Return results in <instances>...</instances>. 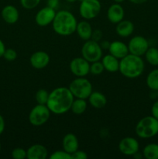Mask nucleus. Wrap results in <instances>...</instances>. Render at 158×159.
Listing matches in <instances>:
<instances>
[{
    "mask_svg": "<svg viewBox=\"0 0 158 159\" xmlns=\"http://www.w3.org/2000/svg\"><path fill=\"white\" fill-rule=\"evenodd\" d=\"M74 97L66 87H58L49 93L46 107L51 113L60 115L71 110Z\"/></svg>",
    "mask_w": 158,
    "mask_h": 159,
    "instance_id": "nucleus-1",
    "label": "nucleus"
},
{
    "mask_svg": "<svg viewBox=\"0 0 158 159\" xmlns=\"http://www.w3.org/2000/svg\"><path fill=\"white\" fill-rule=\"evenodd\" d=\"M77 22L75 16L68 10H60L56 12L52 23L53 29L60 36H70L76 31Z\"/></svg>",
    "mask_w": 158,
    "mask_h": 159,
    "instance_id": "nucleus-2",
    "label": "nucleus"
},
{
    "mask_svg": "<svg viewBox=\"0 0 158 159\" xmlns=\"http://www.w3.org/2000/svg\"><path fill=\"white\" fill-rule=\"evenodd\" d=\"M145 65L142 57L129 53L119 61V71L125 78L136 79L143 74Z\"/></svg>",
    "mask_w": 158,
    "mask_h": 159,
    "instance_id": "nucleus-3",
    "label": "nucleus"
},
{
    "mask_svg": "<svg viewBox=\"0 0 158 159\" xmlns=\"http://www.w3.org/2000/svg\"><path fill=\"white\" fill-rule=\"evenodd\" d=\"M135 132L139 138L143 139L156 136L158 134V120L152 115L142 118L136 124Z\"/></svg>",
    "mask_w": 158,
    "mask_h": 159,
    "instance_id": "nucleus-4",
    "label": "nucleus"
},
{
    "mask_svg": "<svg viewBox=\"0 0 158 159\" xmlns=\"http://www.w3.org/2000/svg\"><path fill=\"white\" fill-rule=\"evenodd\" d=\"M68 89L74 98L87 99L92 93V85L85 77H77L70 83Z\"/></svg>",
    "mask_w": 158,
    "mask_h": 159,
    "instance_id": "nucleus-5",
    "label": "nucleus"
},
{
    "mask_svg": "<svg viewBox=\"0 0 158 159\" xmlns=\"http://www.w3.org/2000/svg\"><path fill=\"white\" fill-rule=\"evenodd\" d=\"M81 55L89 63L100 61L102 57V48L99 42L90 39L82 46Z\"/></svg>",
    "mask_w": 158,
    "mask_h": 159,
    "instance_id": "nucleus-6",
    "label": "nucleus"
},
{
    "mask_svg": "<svg viewBox=\"0 0 158 159\" xmlns=\"http://www.w3.org/2000/svg\"><path fill=\"white\" fill-rule=\"evenodd\" d=\"M50 110L48 109L46 105L37 104L29 112V123L35 127L43 125L50 119Z\"/></svg>",
    "mask_w": 158,
    "mask_h": 159,
    "instance_id": "nucleus-7",
    "label": "nucleus"
},
{
    "mask_svg": "<svg viewBox=\"0 0 158 159\" xmlns=\"http://www.w3.org/2000/svg\"><path fill=\"white\" fill-rule=\"evenodd\" d=\"M101 9L99 0H83L79 6V13L85 20H92L99 16Z\"/></svg>",
    "mask_w": 158,
    "mask_h": 159,
    "instance_id": "nucleus-8",
    "label": "nucleus"
},
{
    "mask_svg": "<svg viewBox=\"0 0 158 159\" xmlns=\"http://www.w3.org/2000/svg\"><path fill=\"white\" fill-rule=\"evenodd\" d=\"M127 46H128L129 54L139 56V57L144 55L148 48H150L148 40L144 37L139 35L132 37Z\"/></svg>",
    "mask_w": 158,
    "mask_h": 159,
    "instance_id": "nucleus-9",
    "label": "nucleus"
},
{
    "mask_svg": "<svg viewBox=\"0 0 158 159\" xmlns=\"http://www.w3.org/2000/svg\"><path fill=\"white\" fill-rule=\"evenodd\" d=\"M70 71L76 77H85L90 73V63L83 57H74L70 62Z\"/></svg>",
    "mask_w": 158,
    "mask_h": 159,
    "instance_id": "nucleus-10",
    "label": "nucleus"
},
{
    "mask_svg": "<svg viewBox=\"0 0 158 159\" xmlns=\"http://www.w3.org/2000/svg\"><path fill=\"white\" fill-rule=\"evenodd\" d=\"M119 150L122 155L126 156H133L139 152V144L136 138L133 137H126L119 141Z\"/></svg>",
    "mask_w": 158,
    "mask_h": 159,
    "instance_id": "nucleus-11",
    "label": "nucleus"
},
{
    "mask_svg": "<svg viewBox=\"0 0 158 159\" xmlns=\"http://www.w3.org/2000/svg\"><path fill=\"white\" fill-rule=\"evenodd\" d=\"M55 16V9H52L49 6L43 7L40 9L36 14V23L40 26H46L50 24H52Z\"/></svg>",
    "mask_w": 158,
    "mask_h": 159,
    "instance_id": "nucleus-12",
    "label": "nucleus"
},
{
    "mask_svg": "<svg viewBox=\"0 0 158 159\" xmlns=\"http://www.w3.org/2000/svg\"><path fill=\"white\" fill-rule=\"evenodd\" d=\"M50 56L46 52L38 51L33 53L29 58V62L33 68L36 69H43L46 68L50 63Z\"/></svg>",
    "mask_w": 158,
    "mask_h": 159,
    "instance_id": "nucleus-13",
    "label": "nucleus"
},
{
    "mask_svg": "<svg viewBox=\"0 0 158 159\" xmlns=\"http://www.w3.org/2000/svg\"><path fill=\"white\" fill-rule=\"evenodd\" d=\"M125 12L120 3H116L111 5L107 10V18L112 23L117 24L122 21L124 18Z\"/></svg>",
    "mask_w": 158,
    "mask_h": 159,
    "instance_id": "nucleus-14",
    "label": "nucleus"
},
{
    "mask_svg": "<svg viewBox=\"0 0 158 159\" xmlns=\"http://www.w3.org/2000/svg\"><path fill=\"white\" fill-rule=\"evenodd\" d=\"M108 50L110 54L116 57L119 60L123 58L129 54L128 46L125 43L119 40H114L111 42Z\"/></svg>",
    "mask_w": 158,
    "mask_h": 159,
    "instance_id": "nucleus-15",
    "label": "nucleus"
},
{
    "mask_svg": "<svg viewBox=\"0 0 158 159\" xmlns=\"http://www.w3.org/2000/svg\"><path fill=\"white\" fill-rule=\"evenodd\" d=\"M47 155V149L40 144H33L26 150V158L28 159H46Z\"/></svg>",
    "mask_w": 158,
    "mask_h": 159,
    "instance_id": "nucleus-16",
    "label": "nucleus"
},
{
    "mask_svg": "<svg viewBox=\"0 0 158 159\" xmlns=\"http://www.w3.org/2000/svg\"><path fill=\"white\" fill-rule=\"evenodd\" d=\"M63 149L69 154L74 153L78 149L79 143L77 138L75 134L72 133H68L64 135L62 141Z\"/></svg>",
    "mask_w": 158,
    "mask_h": 159,
    "instance_id": "nucleus-17",
    "label": "nucleus"
},
{
    "mask_svg": "<svg viewBox=\"0 0 158 159\" xmlns=\"http://www.w3.org/2000/svg\"><path fill=\"white\" fill-rule=\"evenodd\" d=\"M2 17L8 24H14L19 20L20 13L16 8L12 5L6 6L2 10Z\"/></svg>",
    "mask_w": 158,
    "mask_h": 159,
    "instance_id": "nucleus-18",
    "label": "nucleus"
},
{
    "mask_svg": "<svg viewBox=\"0 0 158 159\" xmlns=\"http://www.w3.org/2000/svg\"><path fill=\"white\" fill-rule=\"evenodd\" d=\"M135 26L133 22L130 20H123L116 24V32L119 37H128L133 34Z\"/></svg>",
    "mask_w": 158,
    "mask_h": 159,
    "instance_id": "nucleus-19",
    "label": "nucleus"
},
{
    "mask_svg": "<svg viewBox=\"0 0 158 159\" xmlns=\"http://www.w3.org/2000/svg\"><path fill=\"white\" fill-rule=\"evenodd\" d=\"M75 32H77V35L81 40L86 41L91 38L93 30L91 25L85 20L77 23Z\"/></svg>",
    "mask_w": 158,
    "mask_h": 159,
    "instance_id": "nucleus-20",
    "label": "nucleus"
},
{
    "mask_svg": "<svg viewBox=\"0 0 158 159\" xmlns=\"http://www.w3.org/2000/svg\"><path fill=\"white\" fill-rule=\"evenodd\" d=\"M102 65L105 71L108 72L114 73L119 71V61L112 54H108L105 55L101 59Z\"/></svg>",
    "mask_w": 158,
    "mask_h": 159,
    "instance_id": "nucleus-21",
    "label": "nucleus"
},
{
    "mask_svg": "<svg viewBox=\"0 0 158 159\" xmlns=\"http://www.w3.org/2000/svg\"><path fill=\"white\" fill-rule=\"evenodd\" d=\"M88 99L90 105L95 109L104 108L107 104L106 97L100 92H92Z\"/></svg>",
    "mask_w": 158,
    "mask_h": 159,
    "instance_id": "nucleus-22",
    "label": "nucleus"
},
{
    "mask_svg": "<svg viewBox=\"0 0 158 159\" xmlns=\"http://www.w3.org/2000/svg\"><path fill=\"white\" fill-rule=\"evenodd\" d=\"M87 107H88V103L86 102V99L76 98L73 101L72 105H71V110L74 114L80 115L85 113L87 109Z\"/></svg>",
    "mask_w": 158,
    "mask_h": 159,
    "instance_id": "nucleus-23",
    "label": "nucleus"
},
{
    "mask_svg": "<svg viewBox=\"0 0 158 159\" xmlns=\"http://www.w3.org/2000/svg\"><path fill=\"white\" fill-rule=\"evenodd\" d=\"M143 156L147 159H158V144H148L143 149Z\"/></svg>",
    "mask_w": 158,
    "mask_h": 159,
    "instance_id": "nucleus-24",
    "label": "nucleus"
},
{
    "mask_svg": "<svg viewBox=\"0 0 158 159\" xmlns=\"http://www.w3.org/2000/svg\"><path fill=\"white\" fill-rule=\"evenodd\" d=\"M146 82L150 89L153 90V91L158 90V68L152 70L147 75Z\"/></svg>",
    "mask_w": 158,
    "mask_h": 159,
    "instance_id": "nucleus-25",
    "label": "nucleus"
},
{
    "mask_svg": "<svg viewBox=\"0 0 158 159\" xmlns=\"http://www.w3.org/2000/svg\"><path fill=\"white\" fill-rule=\"evenodd\" d=\"M145 58L150 65L158 66V49L153 47H150L145 53Z\"/></svg>",
    "mask_w": 158,
    "mask_h": 159,
    "instance_id": "nucleus-26",
    "label": "nucleus"
},
{
    "mask_svg": "<svg viewBox=\"0 0 158 159\" xmlns=\"http://www.w3.org/2000/svg\"><path fill=\"white\" fill-rule=\"evenodd\" d=\"M48 97H49V93L43 89H39L35 95V99L37 104H41V105H46Z\"/></svg>",
    "mask_w": 158,
    "mask_h": 159,
    "instance_id": "nucleus-27",
    "label": "nucleus"
},
{
    "mask_svg": "<svg viewBox=\"0 0 158 159\" xmlns=\"http://www.w3.org/2000/svg\"><path fill=\"white\" fill-rule=\"evenodd\" d=\"M104 71H105V68L100 61H97L90 64V73L92 75H99L102 74Z\"/></svg>",
    "mask_w": 158,
    "mask_h": 159,
    "instance_id": "nucleus-28",
    "label": "nucleus"
},
{
    "mask_svg": "<svg viewBox=\"0 0 158 159\" xmlns=\"http://www.w3.org/2000/svg\"><path fill=\"white\" fill-rule=\"evenodd\" d=\"M50 159H71V155L63 151H56L50 155Z\"/></svg>",
    "mask_w": 158,
    "mask_h": 159,
    "instance_id": "nucleus-29",
    "label": "nucleus"
},
{
    "mask_svg": "<svg viewBox=\"0 0 158 159\" xmlns=\"http://www.w3.org/2000/svg\"><path fill=\"white\" fill-rule=\"evenodd\" d=\"M22 7L26 9H33L37 7L40 2V0H20Z\"/></svg>",
    "mask_w": 158,
    "mask_h": 159,
    "instance_id": "nucleus-30",
    "label": "nucleus"
},
{
    "mask_svg": "<svg viewBox=\"0 0 158 159\" xmlns=\"http://www.w3.org/2000/svg\"><path fill=\"white\" fill-rule=\"evenodd\" d=\"M12 157L14 159L26 158V151L22 148H16L12 150Z\"/></svg>",
    "mask_w": 158,
    "mask_h": 159,
    "instance_id": "nucleus-31",
    "label": "nucleus"
},
{
    "mask_svg": "<svg viewBox=\"0 0 158 159\" xmlns=\"http://www.w3.org/2000/svg\"><path fill=\"white\" fill-rule=\"evenodd\" d=\"M3 57L8 61H13L17 58V52L12 48L6 49L3 54Z\"/></svg>",
    "mask_w": 158,
    "mask_h": 159,
    "instance_id": "nucleus-32",
    "label": "nucleus"
},
{
    "mask_svg": "<svg viewBox=\"0 0 158 159\" xmlns=\"http://www.w3.org/2000/svg\"><path fill=\"white\" fill-rule=\"evenodd\" d=\"M88 157L86 152L81 150H78V149L74 153L71 154V159H87Z\"/></svg>",
    "mask_w": 158,
    "mask_h": 159,
    "instance_id": "nucleus-33",
    "label": "nucleus"
},
{
    "mask_svg": "<svg viewBox=\"0 0 158 159\" xmlns=\"http://www.w3.org/2000/svg\"><path fill=\"white\" fill-rule=\"evenodd\" d=\"M102 37V31L99 30H96L93 31L92 35H91V40H95V41L99 42L101 40Z\"/></svg>",
    "mask_w": 158,
    "mask_h": 159,
    "instance_id": "nucleus-34",
    "label": "nucleus"
},
{
    "mask_svg": "<svg viewBox=\"0 0 158 159\" xmlns=\"http://www.w3.org/2000/svg\"><path fill=\"white\" fill-rule=\"evenodd\" d=\"M151 114L153 117L156 118V120H158V101L155 102L153 104L151 108Z\"/></svg>",
    "mask_w": 158,
    "mask_h": 159,
    "instance_id": "nucleus-35",
    "label": "nucleus"
},
{
    "mask_svg": "<svg viewBox=\"0 0 158 159\" xmlns=\"http://www.w3.org/2000/svg\"><path fill=\"white\" fill-rule=\"evenodd\" d=\"M60 0H47V6L56 9L59 6Z\"/></svg>",
    "mask_w": 158,
    "mask_h": 159,
    "instance_id": "nucleus-36",
    "label": "nucleus"
},
{
    "mask_svg": "<svg viewBox=\"0 0 158 159\" xmlns=\"http://www.w3.org/2000/svg\"><path fill=\"white\" fill-rule=\"evenodd\" d=\"M5 130V120L2 115H0V135L3 133Z\"/></svg>",
    "mask_w": 158,
    "mask_h": 159,
    "instance_id": "nucleus-37",
    "label": "nucleus"
},
{
    "mask_svg": "<svg viewBox=\"0 0 158 159\" xmlns=\"http://www.w3.org/2000/svg\"><path fill=\"white\" fill-rule=\"evenodd\" d=\"M5 51H6V47H5L4 43L2 40H0V57H3Z\"/></svg>",
    "mask_w": 158,
    "mask_h": 159,
    "instance_id": "nucleus-38",
    "label": "nucleus"
},
{
    "mask_svg": "<svg viewBox=\"0 0 158 159\" xmlns=\"http://www.w3.org/2000/svg\"><path fill=\"white\" fill-rule=\"evenodd\" d=\"M99 44H100L101 48H102V49H108L110 43L108 41H107V40H105V41L102 42V43H99Z\"/></svg>",
    "mask_w": 158,
    "mask_h": 159,
    "instance_id": "nucleus-39",
    "label": "nucleus"
},
{
    "mask_svg": "<svg viewBox=\"0 0 158 159\" xmlns=\"http://www.w3.org/2000/svg\"><path fill=\"white\" fill-rule=\"evenodd\" d=\"M130 2L133 3V4H136V5H140V4H143L145 3L146 2H147L148 0H129Z\"/></svg>",
    "mask_w": 158,
    "mask_h": 159,
    "instance_id": "nucleus-40",
    "label": "nucleus"
},
{
    "mask_svg": "<svg viewBox=\"0 0 158 159\" xmlns=\"http://www.w3.org/2000/svg\"><path fill=\"white\" fill-rule=\"evenodd\" d=\"M113 1H114L116 3H122L125 0H113Z\"/></svg>",
    "mask_w": 158,
    "mask_h": 159,
    "instance_id": "nucleus-41",
    "label": "nucleus"
},
{
    "mask_svg": "<svg viewBox=\"0 0 158 159\" xmlns=\"http://www.w3.org/2000/svg\"><path fill=\"white\" fill-rule=\"evenodd\" d=\"M65 1L68 2H69V3H73V2H75L77 0H65Z\"/></svg>",
    "mask_w": 158,
    "mask_h": 159,
    "instance_id": "nucleus-42",
    "label": "nucleus"
},
{
    "mask_svg": "<svg viewBox=\"0 0 158 159\" xmlns=\"http://www.w3.org/2000/svg\"><path fill=\"white\" fill-rule=\"evenodd\" d=\"M156 96H157L158 97V90H156Z\"/></svg>",
    "mask_w": 158,
    "mask_h": 159,
    "instance_id": "nucleus-43",
    "label": "nucleus"
},
{
    "mask_svg": "<svg viewBox=\"0 0 158 159\" xmlns=\"http://www.w3.org/2000/svg\"><path fill=\"white\" fill-rule=\"evenodd\" d=\"M0 151H1V144H0Z\"/></svg>",
    "mask_w": 158,
    "mask_h": 159,
    "instance_id": "nucleus-44",
    "label": "nucleus"
},
{
    "mask_svg": "<svg viewBox=\"0 0 158 159\" xmlns=\"http://www.w3.org/2000/svg\"><path fill=\"white\" fill-rule=\"evenodd\" d=\"M79 1H80V2H82V1H83V0H79Z\"/></svg>",
    "mask_w": 158,
    "mask_h": 159,
    "instance_id": "nucleus-45",
    "label": "nucleus"
}]
</instances>
